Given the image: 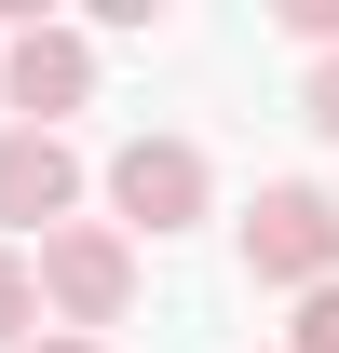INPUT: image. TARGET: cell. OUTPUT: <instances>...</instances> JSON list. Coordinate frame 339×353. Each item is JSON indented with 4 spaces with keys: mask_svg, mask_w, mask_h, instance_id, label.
<instances>
[{
    "mask_svg": "<svg viewBox=\"0 0 339 353\" xmlns=\"http://www.w3.org/2000/svg\"><path fill=\"white\" fill-rule=\"evenodd\" d=\"M245 272L258 285H339V204L326 190H258V218H245Z\"/></svg>",
    "mask_w": 339,
    "mask_h": 353,
    "instance_id": "1",
    "label": "cell"
},
{
    "mask_svg": "<svg viewBox=\"0 0 339 353\" xmlns=\"http://www.w3.org/2000/svg\"><path fill=\"white\" fill-rule=\"evenodd\" d=\"M41 299L68 312V326H123V299H136V245L123 231H95V218H68L41 245Z\"/></svg>",
    "mask_w": 339,
    "mask_h": 353,
    "instance_id": "2",
    "label": "cell"
},
{
    "mask_svg": "<svg viewBox=\"0 0 339 353\" xmlns=\"http://www.w3.org/2000/svg\"><path fill=\"white\" fill-rule=\"evenodd\" d=\"M0 95L28 109V136H54V109L95 95V41L82 28H14V41H0Z\"/></svg>",
    "mask_w": 339,
    "mask_h": 353,
    "instance_id": "3",
    "label": "cell"
},
{
    "mask_svg": "<svg viewBox=\"0 0 339 353\" xmlns=\"http://www.w3.org/2000/svg\"><path fill=\"white\" fill-rule=\"evenodd\" d=\"M109 204H123L136 231H190L204 218V150H190V136H136L123 163H109Z\"/></svg>",
    "mask_w": 339,
    "mask_h": 353,
    "instance_id": "4",
    "label": "cell"
},
{
    "mask_svg": "<svg viewBox=\"0 0 339 353\" xmlns=\"http://www.w3.org/2000/svg\"><path fill=\"white\" fill-rule=\"evenodd\" d=\"M68 204H82V163H68V136H0V231H68Z\"/></svg>",
    "mask_w": 339,
    "mask_h": 353,
    "instance_id": "5",
    "label": "cell"
},
{
    "mask_svg": "<svg viewBox=\"0 0 339 353\" xmlns=\"http://www.w3.org/2000/svg\"><path fill=\"white\" fill-rule=\"evenodd\" d=\"M28 326H41V272L0 245V353H28Z\"/></svg>",
    "mask_w": 339,
    "mask_h": 353,
    "instance_id": "6",
    "label": "cell"
},
{
    "mask_svg": "<svg viewBox=\"0 0 339 353\" xmlns=\"http://www.w3.org/2000/svg\"><path fill=\"white\" fill-rule=\"evenodd\" d=\"M285 353H339V285H312V299H298V326H285Z\"/></svg>",
    "mask_w": 339,
    "mask_h": 353,
    "instance_id": "7",
    "label": "cell"
},
{
    "mask_svg": "<svg viewBox=\"0 0 339 353\" xmlns=\"http://www.w3.org/2000/svg\"><path fill=\"white\" fill-rule=\"evenodd\" d=\"M285 28H298L312 54H339V0H285Z\"/></svg>",
    "mask_w": 339,
    "mask_h": 353,
    "instance_id": "8",
    "label": "cell"
},
{
    "mask_svg": "<svg viewBox=\"0 0 339 353\" xmlns=\"http://www.w3.org/2000/svg\"><path fill=\"white\" fill-rule=\"evenodd\" d=\"M298 109H312V123L339 136V54H326V68H312V95H298Z\"/></svg>",
    "mask_w": 339,
    "mask_h": 353,
    "instance_id": "9",
    "label": "cell"
},
{
    "mask_svg": "<svg viewBox=\"0 0 339 353\" xmlns=\"http://www.w3.org/2000/svg\"><path fill=\"white\" fill-rule=\"evenodd\" d=\"M41 353H95V340H41Z\"/></svg>",
    "mask_w": 339,
    "mask_h": 353,
    "instance_id": "10",
    "label": "cell"
}]
</instances>
